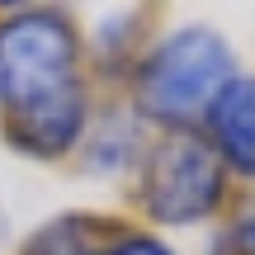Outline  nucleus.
Instances as JSON below:
<instances>
[{
	"instance_id": "nucleus-1",
	"label": "nucleus",
	"mask_w": 255,
	"mask_h": 255,
	"mask_svg": "<svg viewBox=\"0 0 255 255\" xmlns=\"http://www.w3.org/2000/svg\"><path fill=\"white\" fill-rule=\"evenodd\" d=\"M237 76V47L213 24H175L128 66V109L161 132H194Z\"/></svg>"
},
{
	"instance_id": "nucleus-2",
	"label": "nucleus",
	"mask_w": 255,
	"mask_h": 255,
	"mask_svg": "<svg viewBox=\"0 0 255 255\" xmlns=\"http://www.w3.org/2000/svg\"><path fill=\"white\" fill-rule=\"evenodd\" d=\"M85 85V43L62 9H19L0 19V123L57 104Z\"/></svg>"
},
{
	"instance_id": "nucleus-3",
	"label": "nucleus",
	"mask_w": 255,
	"mask_h": 255,
	"mask_svg": "<svg viewBox=\"0 0 255 255\" xmlns=\"http://www.w3.org/2000/svg\"><path fill=\"white\" fill-rule=\"evenodd\" d=\"M232 175L203 132H161L137 161V203L156 227H203L227 208Z\"/></svg>"
},
{
	"instance_id": "nucleus-4",
	"label": "nucleus",
	"mask_w": 255,
	"mask_h": 255,
	"mask_svg": "<svg viewBox=\"0 0 255 255\" xmlns=\"http://www.w3.org/2000/svg\"><path fill=\"white\" fill-rule=\"evenodd\" d=\"M199 132L218 151V161L227 165V175L255 184V76L237 71L222 85V95L203 114Z\"/></svg>"
},
{
	"instance_id": "nucleus-5",
	"label": "nucleus",
	"mask_w": 255,
	"mask_h": 255,
	"mask_svg": "<svg viewBox=\"0 0 255 255\" xmlns=\"http://www.w3.org/2000/svg\"><path fill=\"white\" fill-rule=\"evenodd\" d=\"M142 119L128 104H114L100 119H90V132L81 142V156L95 175H119V170H137L142 161Z\"/></svg>"
},
{
	"instance_id": "nucleus-6",
	"label": "nucleus",
	"mask_w": 255,
	"mask_h": 255,
	"mask_svg": "<svg viewBox=\"0 0 255 255\" xmlns=\"http://www.w3.org/2000/svg\"><path fill=\"white\" fill-rule=\"evenodd\" d=\"M119 227L123 222L90 218V213H62V218L43 222V227L28 237L24 255H100L104 241H109Z\"/></svg>"
},
{
	"instance_id": "nucleus-7",
	"label": "nucleus",
	"mask_w": 255,
	"mask_h": 255,
	"mask_svg": "<svg viewBox=\"0 0 255 255\" xmlns=\"http://www.w3.org/2000/svg\"><path fill=\"white\" fill-rule=\"evenodd\" d=\"M218 255H255V199H246L241 208L227 213L218 241H213Z\"/></svg>"
},
{
	"instance_id": "nucleus-8",
	"label": "nucleus",
	"mask_w": 255,
	"mask_h": 255,
	"mask_svg": "<svg viewBox=\"0 0 255 255\" xmlns=\"http://www.w3.org/2000/svg\"><path fill=\"white\" fill-rule=\"evenodd\" d=\"M100 255H180L165 237H156V232H142V227H119L109 241H104Z\"/></svg>"
},
{
	"instance_id": "nucleus-9",
	"label": "nucleus",
	"mask_w": 255,
	"mask_h": 255,
	"mask_svg": "<svg viewBox=\"0 0 255 255\" xmlns=\"http://www.w3.org/2000/svg\"><path fill=\"white\" fill-rule=\"evenodd\" d=\"M38 0H0V19L5 14H19V9H33Z\"/></svg>"
}]
</instances>
